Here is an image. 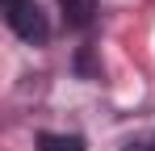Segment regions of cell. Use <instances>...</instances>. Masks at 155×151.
Masks as SVG:
<instances>
[{
    "instance_id": "cell-1",
    "label": "cell",
    "mask_w": 155,
    "mask_h": 151,
    "mask_svg": "<svg viewBox=\"0 0 155 151\" xmlns=\"http://www.w3.org/2000/svg\"><path fill=\"white\" fill-rule=\"evenodd\" d=\"M4 21L8 29L29 42V46H46V38H51V25L42 17V8L34 4V0H4Z\"/></svg>"
},
{
    "instance_id": "cell-2",
    "label": "cell",
    "mask_w": 155,
    "mask_h": 151,
    "mask_svg": "<svg viewBox=\"0 0 155 151\" xmlns=\"http://www.w3.org/2000/svg\"><path fill=\"white\" fill-rule=\"evenodd\" d=\"M59 8H63V21L76 29H88L97 17V0H59Z\"/></svg>"
},
{
    "instance_id": "cell-3",
    "label": "cell",
    "mask_w": 155,
    "mask_h": 151,
    "mask_svg": "<svg viewBox=\"0 0 155 151\" xmlns=\"http://www.w3.org/2000/svg\"><path fill=\"white\" fill-rule=\"evenodd\" d=\"M38 151H84L80 134H38Z\"/></svg>"
},
{
    "instance_id": "cell-4",
    "label": "cell",
    "mask_w": 155,
    "mask_h": 151,
    "mask_svg": "<svg viewBox=\"0 0 155 151\" xmlns=\"http://www.w3.org/2000/svg\"><path fill=\"white\" fill-rule=\"evenodd\" d=\"M122 151H155V147H151V143H126Z\"/></svg>"
}]
</instances>
